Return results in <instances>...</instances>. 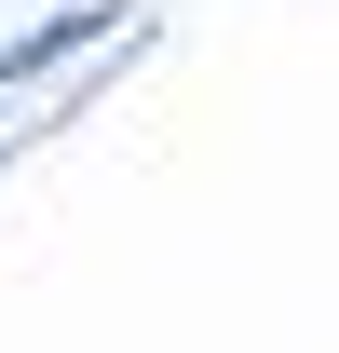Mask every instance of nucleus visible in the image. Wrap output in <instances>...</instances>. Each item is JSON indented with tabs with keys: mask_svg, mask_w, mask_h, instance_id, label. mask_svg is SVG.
<instances>
[{
	"mask_svg": "<svg viewBox=\"0 0 339 353\" xmlns=\"http://www.w3.org/2000/svg\"><path fill=\"white\" fill-rule=\"evenodd\" d=\"M95 41H123V0H54L41 28H0V95L54 82V68H68V54H95Z\"/></svg>",
	"mask_w": 339,
	"mask_h": 353,
	"instance_id": "f257e3e1",
	"label": "nucleus"
}]
</instances>
